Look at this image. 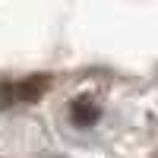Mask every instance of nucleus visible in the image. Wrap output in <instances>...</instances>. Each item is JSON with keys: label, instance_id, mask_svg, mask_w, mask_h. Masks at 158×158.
Segmentation results:
<instances>
[{"label": "nucleus", "instance_id": "nucleus-2", "mask_svg": "<svg viewBox=\"0 0 158 158\" xmlns=\"http://www.w3.org/2000/svg\"><path fill=\"white\" fill-rule=\"evenodd\" d=\"M101 117V108L98 104H92L89 98H76L73 104H70V120L76 123V127H92Z\"/></svg>", "mask_w": 158, "mask_h": 158}, {"label": "nucleus", "instance_id": "nucleus-1", "mask_svg": "<svg viewBox=\"0 0 158 158\" xmlns=\"http://www.w3.org/2000/svg\"><path fill=\"white\" fill-rule=\"evenodd\" d=\"M48 85H51L48 76H29V79H19V82H0V104H10V101L32 104L44 95Z\"/></svg>", "mask_w": 158, "mask_h": 158}]
</instances>
